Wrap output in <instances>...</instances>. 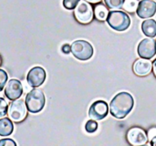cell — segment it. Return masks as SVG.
Listing matches in <instances>:
<instances>
[{
    "instance_id": "obj_1",
    "label": "cell",
    "mask_w": 156,
    "mask_h": 146,
    "mask_svg": "<svg viewBox=\"0 0 156 146\" xmlns=\"http://www.w3.org/2000/svg\"><path fill=\"white\" fill-rule=\"evenodd\" d=\"M134 101L129 92L118 93L110 103V111L113 117L117 119L125 118L133 110Z\"/></svg>"
},
{
    "instance_id": "obj_2",
    "label": "cell",
    "mask_w": 156,
    "mask_h": 146,
    "mask_svg": "<svg viewBox=\"0 0 156 146\" xmlns=\"http://www.w3.org/2000/svg\"><path fill=\"white\" fill-rule=\"evenodd\" d=\"M27 111L31 113H37L41 112L45 106L46 99L44 92L39 89H33L27 92L25 100Z\"/></svg>"
},
{
    "instance_id": "obj_3",
    "label": "cell",
    "mask_w": 156,
    "mask_h": 146,
    "mask_svg": "<svg viewBox=\"0 0 156 146\" xmlns=\"http://www.w3.org/2000/svg\"><path fill=\"white\" fill-rule=\"evenodd\" d=\"M106 20L109 26L116 31H124L131 25L130 16L126 13L120 10L109 12Z\"/></svg>"
},
{
    "instance_id": "obj_4",
    "label": "cell",
    "mask_w": 156,
    "mask_h": 146,
    "mask_svg": "<svg viewBox=\"0 0 156 146\" xmlns=\"http://www.w3.org/2000/svg\"><path fill=\"white\" fill-rule=\"evenodd\" d=\"M74 16L78 22L80 24H89L92 21L94 11L90 3L86 0H80L75 7Z\"/></svg>"
},
{
    "instance_id": "obj_5",
    "label": "cell",
    "mask_w": 156,
    "mask_h": 146,
    "mask_svg": "<svg viewBox=\"0 0 156 146\" xmlns=\"http://www.w3.org/2000/svg\"><path fill=\"white\" fill-rule=\"evenodd\" d=\"M27 112V108L26 102L22 99H16L12 101L8 107L7 114L8 117L14 123H20L25 120Z\"/></svg>"
},
{
    "instance_id": "obj_6",
    "label": "cell",
    "mask_w": 156,
    "mask_h": 146,
    "mask_svg": "<svg viewBox=\"0 0 156 146\" xmlns=\"http://www.w3.org/2000/svg\"><path fill=\"white\" fill-rule=\"evenodd\" d=\"M71 53L80 60H88L93 55V48L88 41L76 40L71 44Z\"/></svg>"
},
{
    "instance_id": "obj_7",
    "label": "cell",
    "mask_w": 156,
    "mask_h": 146,
    "mask_svg": "<svg viewBox=\"0 0 156 146\" xmlns=\"http://www.w3.org/2000/svg\"><path fill=\"white\" fill-rule=\"evenodd\" d=\"M23 94V84L16 79L8 80L5 86V95L10 101L19 99Z\"/></svg>"
},
{
    "instance_id": "obj_8",
    "label": "cell",
    "mask_w": 156,
    "mask_h": 146,
    "mask_svg": "<svg viewBox=\"0 0 156 146\" xmlns=\"http://www.w3.org/2000/svg\"><path fill=\"white\" fill-rule=\"evenodd\" d=\"M138 54L142 59H150L156 54V42L153 38L143 39L138 46Z\"/></svg>"
},
{
    "instance_id": "obj_9",
    "label": "cell",
    "mask_w": 156,
    "mask_h": 146,
    "mask_svg": "<svg viewBox=\"0 0 156 146\" xmlns=\"http://www.w3.org/2000/svg\"><path fill=\"white\" fill-rule=\"evenodd\" d=\"M109 112V107L104 101H96L93 102L89 110V116L95 121L103 120Z\"/></svg>"
},
{
    "instance_id": "obj_10",
    "label": "cell",
    "mask_w": 156,
    "mask_h": 146,
    "mask_svg": "<svg viewBox=\"0 0 156 146\" xmlns=\"http://www.w3.org/2000/svg\"><path fill=\"white\" fill-rule=\"evenodd\" d=\"M46 80V71L41 67H35L29 70L27 76V82L33 88L41 86Z\"/></svg>"
},
{
    "instance_id": "obj_11",
    "label": "cell",
    "mask_w": 156,
    "mask_h": 146,
    "mask_svg": "<svg viewBox=\"0 0 156 146\" xmlns=\"http://www.w3.org/2000/svg\"><path fill=\"white\" fill-rule=\"evenodd\" d=\"M127 141L132 145H144L147 143L146 133L142 128L133 127L127 133Z\"/></svg>"
},
{
    "instance_id": "obj_12",
    "label": "cell",
    "mask_w": 156,
    "mask_h": 146,
    "mask_svg": "<svg viewBox=\"0 0 156 146\" xmlns=\"http://www.w3.org/2000/svg\"><path fill=\"white\" fill-rule=\"evenodd\" d=\"M136 13L142 18H150L154 16L156 13V2L154 0H141Z\"/></svg>"
},
{
    "instance_id": "obj_13",
    "label": "cell",
    "mask_w": 156,
    "mask_h": 146,
    "mask_svg": "<svg viewBox=\"0 0 156 146\" xmlns=\"http://www.w3.org/2000/svg\"><path fill=\"white\" fill-rule=\"evenodd\" d=\"M133 71L137 76L144 77L151 73L153 69V64L150 59H139L133 64Z\"/></svg>"
},
{
    "instance_id": "obj_14",
    "label": "cell",
    "mask_w": 156,
    "mask_h": 146,
    "mask_svg": "<svg viewBox=\"0 0 156 146\" xmlns=\"http://www.w3.org/2000/svg\"><path fill=\"white\" fill-rule=\"evenodd\" d=\"M14 131L13 121L10 118H1L0 119V136L5 137L12 134Z\"/></svg>"
},
{
    "instance_id": "obj_15",
    "label": "cell",
    "mask_w": 156,
    "mask_h": 146,
    "mask_svg": "<svg viewBox=\"0 0 156 146\" xmlns=\"http://www.w3.org/2000/svg\"><path fill=\"white\" fill-rule=\"evenodd\" d=\"M142 30L146 37H156V21L154 19H147L142 24Z\"/></svg>"
},
{
    "instance_id": "obj_16",
    "label": "cell",
    "mask_w": 156,
    "mask_h": 146,
    "mask_svg": "<svg viewBox=\"0 0 156 146\" xmlns=\"http://www.w3.org/2000/svg\"><path fill=\"white\" fill-rule=\"evenodd\" d=\"M93 11H94V16L97 20L105 21L107 19L108 15H109V10L103 4H98L94 7Z\"/></svg>"
},
{
    "instance_id": "obj_17",
    "label": "cell",
    "mask_w": 156,
    "mask_h": 146,
    "mask_svg": "<svg viewBox=\"0 0 156 146\" xmlns=\"http://www.w3.org/2000/svg\"><path fill=\"white\" fill-rule=\"evenodd\" d=\"M139 5V1L138 0H125L123 3V9L129 13H134L137 10Z\"/></svg>"
},
{
    "instance_id": "obj_18",
    "label": "cell",
    "mask_w": 156,
    "mask_h": 146,
    "mask_svg": "<svg viewBox=\"0 0 156 146\" xmlns=\"http://www.w3.org/2000/svg\"><path fill=\"white\" fill-rule=\"evenodd\" d=\"M124 1L125 0H104L106 5L112 10L121 9L123 5Z\"/></svg>"
},
{
    "instance_id": "obj_19",
    "label": "cell",
    "mask_w": 156,
    "mask_h": 146,
    "mask_svg": "<svg viewBox=\"0 0 156 146\" xmlns=\"http://www.w3.org/2000/svg\"><path fill=\"white\" fill-rule=\"evenodd\" d=\"M98 127H99V125H98L97 122H96L95 120H93V119L88 121V122L86 123V124H85V130H86V132L89 133V134H93V133H95V132L98 130Z\"/></svg>"
},
{
    "instance_id": "obj_20",
    "label": "cell",
    "mask_w": 156,
    "mask_h": 146,
    "mask_svg": "<svg viewBox=\"0 0 156 146\" xmlns=\"http://www.w3.org/2000/svg\"><path fill=\"white\" fill-rule=\"evenodd\" d=\"M8 111V104L5 99L0 97V118L5 117Z\"/></svg>"
},
{
    "instance_id": "obj_21",
    "label": "cell",
    "mask_w": 156,
    "mask_h": 146,
    "mask_svg": "<svg viewBox=\"0 0 156 146\" xmlns=\"http://www.w3.org/2000/svg\"><path fill=\"white\" fill-rule=\"evenodd\" d=\"M80 1V0H63V6L66 9L72 10L75 9V7L78 5Z\"/></svg>"
},
{
    "instance_id": "obj_22",
    "label": "cell",
    "mask_w": 156,
    "mask_h": 146,
    "mask_svg": "<svg viewBox=\"0 0 156 146\" xmlns=\"http://www.w3.org/2000/svg\"><path fill=\"white\" fill-rule=\"evenodd\" d=\"M7 79H8L7 73L4 69H0V91H2L3 89H5V86L6 84Z\"/></svg>"
},
{
    "instance_id": "obj_23",
    "label": "cell",
    "mask_w": 156,
    "mask_h": 146,
    "mask_svg": "<svg viewBox=\"0 0 156 146\" xmlns=\"http://www.w3.org/2000/svg\"><path fill=\"white\" fill-rule=\"evenodd\" d=\"M16 144L12 139H2L0 140V146H16Z\"/></svg>"
},
{
    "instance_id": "obj_24",
    "label": "cell",
    "mask_w": 156,
    "mask_h": 146,
    "mask_svg": "<svg viewBox=\"0 0 156 146\" xmlns=\"http://www.w3.org/2000/svg\"><path fill=\"white\" fill-rule=\"evenodd\" d=\"M61 50L64 54H69L71 52V46H69V44H64L61 47Z\"/></svg>"
},
{
    "instance_id": "obj_25",
    "label": "cell",
    "mask_w": 156,
    "mask_h": 146,
    "mask_svg": "<svg viewBox=\"0 0 156 146\" xmlns=\"http://www.w3.org/2000/svg\"><path fill=\"white\" fill-rule=\"evenodd\" d=\"M153 71H154V76H155L156 78V59L153 63Z\"/></svg>"
},
{
    "instance_id": "obj_26",
    "label": "cell",
    "mask_w": 156,
    "mask_h": 146,
    "mask_svg": "<svg viewBox=\"0 0 156 146\" xmlns=\"http://www.w3.org/2000/svg\"><path fill=\"white\" fill-rule=\"evenodd\" d=\"M150 144L153 146H156V136L153 137V139H152L151 142H150Z\"/></svg>"
},
{
    "instance_id": "obj_27",
    "label": "cell",
    "mask_w": 156,
    "mask_h": 146,
    "mask_svg": "<svg viewBox=\"0 0 156 146\" xmlns=\"http://www.w3.org/2000/svg\"><path fill=\"white\" fill-rule=\"evenodd\" d=\"M86 1L90 3V4H97V3H100L101 0H86Z\"/></svg>"
},
{
    "instance_id": "obj_28",
    "label": "cell",
    "mask_w": 156,
    "mask_h": 146,
    "mask_svg": "<svg viewBox=\"0 0 156 146\" xmlns=\"http://www.w3.org/2000/svg\"><path fill=\"white\" fill-rule=\"evenodd\" d=\"M0 65H1V59H0Z\"/></svg>"
}]
</instances>
